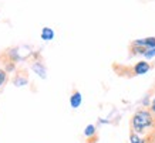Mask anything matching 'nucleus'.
Here are the masks:
<instances>
[{
    "mask_svg": "<svg viewBox=\"0 0 155 143\" xmlns=\"http://www.w3.org/2000/svg\"><path fill=\"white\" fill-rule=\"evenodd\" d=\"M131 132L140 135V136H147V135L155 132V118L150 112V109L141 108L132 115Z\"/></svg>",
    "mask_w": 155,
    "mask_h": 143,
    "instance_id": "obj_1",
    "label": "nucleus"
},
{
    "mask_svg": "<svg viewBox=\"0 0 155 143\" xmlns=\"http://www.w3.org/2000/svg\"><path fill=\"white\" fill-rule=\"evenodd\" d=\"M134 46L142 47L145 50H152L155 48V37H147V38H140V40H134L132 41Z\"/></svg>",
    "mask_w": 155,
    "mask_h": 143,
    "instance_id": "obj_2",
    "label": "nucleus"
},
{
    "mask_svg": "<svg viewBox=\"0 0 155 143\" xmlns=\"http://www.w3.org/2000/svg\"><path fill=\"white\" fill-rule=\"evenodd\" d=\"M151 69V65L147 62V61H140V62H137L134 67H132V75L135 77V75H144L147 74L148 71Z\"/></svg>",
    "mask_w": 155,
    "mask_h": 143,
    "instance_id": "obj_3",
    "label": "nucleus"
},
{
    "mask_svg": "<svg viewBox=\"0 0 155 143\" xmlns=\"http://www.w3.org/2000/svg\"><path fill=\"white\" fill-rule=\"evenodd\" d=\"M28 82V77L27 74H26V71H19L17 74H16V77L13 78V84L16 85V87H24L26 84Z\"/></svg>",
    "mask_w": 155,
    "mask_h": 143,
    "instance_id": "obj_4",
    "label": "nucleus"
},
{
    "mask_svg": "<svg viewBox=\"0 0 155 143\" xmlns=\"http://www.w3.org/2000/svg\"><path fill=\"white\" fill-rule=\"evenodd\" d=\"M81 102H83V97H81V94L78 92V91H74V92L71 94L70 97V105L71 108H78V106L81 105Z\"/></svg>",
    "mask_w": 155,
    "mask_h": 143,
    "instance_id": "obj_5",
    "label": "nucleus"
},
{
    "mask_svg": "<svg viewBox=\"0 0 155 143\" xmlns=\"http://www.w3.org/2000/svg\"><path fill=\"white\" fill-rule=\"evenodd\" d=\"M31 68L36 71V74L40 75V78H46V68H44L43 62H40V61H34L33 64H31Z\"/></svg>",
    "mask_w": 155,
    "mask_h": 143,
    "instance_id": "obj_6",
    "label": "nucleus"
},
{
    "mask_svg": "<svg viewBox=\"0 0 155 143\" xmlns=\"http://www.w3.org/2000/svg\"><path fill=\"white\" fill-rule=\"evenodd\" d=\"M40 37H41V40H44V41H50V40H53V38H54V31H53L50 27H44L41 30Z\"/></svg>",
    "mask_w": 155,
    "mask_h": 143,
    "instance_id": "obj_7",
    "label": "nucleus"
},
{
    "mask_svg": "<svg viewBox=\"0 0 155 143\" xmlns=\"http://www.w3.org/2000/svg\"><path fill=\"white\" fill-rule=\"evenodd\" d=\"M130 143H145V139L134 132H130Z\"/></svg>",
    "mask_w": 155,
    "mask_h": 143,
    "instance_id": "obj_8",
    "label": "nucleus"
},
{
    "mask_svg": "<svg viewBox=\"0 0 155 143\" xmlns=\"http://www.w3.org/2000/svg\"><path fill=\"white\" fill-rule=\"evenodd\" d=\"M84 135L88 139L97 136V130H95V126H94V125H88V126L85 128V130H84Z\"/></svg>",
    "mask_w": 155,
    "mask_h": 143,
    "instance_id": "obj_9",
    "label": "nucleus"
},
{
    "mask_svg": "<svg viewBox=\"0 0 155 143\" xmlns=\"http://www.w3.org/2000/svg\"><path fill=\"white\" fill-rule=\"evenodd\" d=\"M6 82H7V72L5 68H0V87H3Z\"/></svg>",
    "mask_w": 155,
    "mask_h": 143,
    "instance_id": "obj_10",
    "label": "nucleus"
},
{
    "mask_svg": "<svg viewBox=\"0 0 155 143\" xmlns=\"http://www.w3.org/2000/svg\"><path fill=\"white\" fill-rule=\"evenodd\" d=\"M148 109H150V112L152 113V115H154V118H155V97L152 98V101H151L150 108H148Z\"/></svg>",
    "mask_w": 155,
    "mask_h": 143,
    "instance_id": "obj_11",
    "label": "nucleus"
},
{
    "mask_svg": "<svg viewBox=\"0 0 155 143\" xmlns=\"http://www.w3.org/2000/svg\"><path fill=\"white\" fill-rule=\"evenodd\" d=\"M145 58H152V57H155V48H152V50H148L145 52Z\"/></svg>",
    "mask_w": 155,
    "mask_h": 143,
    "instance_id": "obj_12",
    "label": "nucleus"
},
{
    "mask_svg": "<svg viewBox=\"0 0 155 143\" xmlns=\"http://www.w3.org/2000/svg\"><path fill=\"white\" fill-rule=\"evenodd\" d=\"M97 139H98V136H94V138H90L88 140H87V143H95V142H97Z\"/></svg>",
    "mask_w": 155,
    "mask_h": 143,
    "instance_id": "obj_13",
    "label": "nucleus"
}]
</instances>
